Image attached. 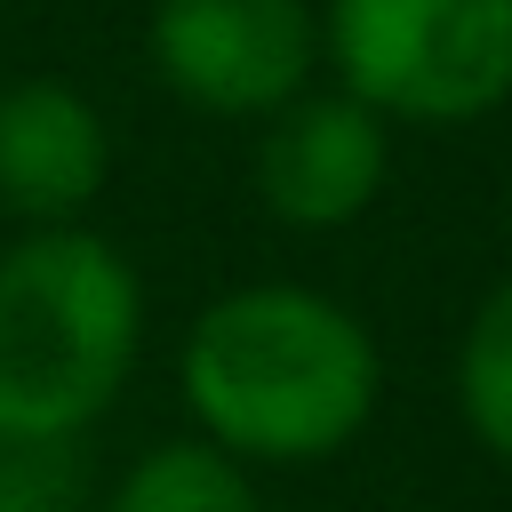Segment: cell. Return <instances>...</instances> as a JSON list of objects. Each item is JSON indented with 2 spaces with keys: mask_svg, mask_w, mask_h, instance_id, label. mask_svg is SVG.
Returning a JSON list of instances; mask_svg holds the SVG:
<instances>
[{
  "mask_svg": "<svg viewBox=\"0 0 512 512\" xmlns=\"http://www.w3.org/2000/svg\"><path fill=\"white\" fill-rule=\"evenodd\" d=\"M112 512H256V488H248V472H240L224 448L176 440V448L144 456V464L120 480Z\"/></svg>",
  "mask_w": 512,
  "mask_h": 512,
  "instance_id": "cell-7",
  "label": "cell"
},
{
  "mask_svg": "<svg viewBox=\"0 0 512 512\" xmlns=\"http://www.w3.org/2000/svg\"><path fill=\"white\" fill-rule=\"evenodd\" d=\"M144 336L136 272L72 224H48L0 256V440L80 432L128 376Z\"/></svg>",
  "mask_w": 512,
  "mask_h": 512,
  "instance_id": "cell-2",
  "label": "cell"
},
{
  "mask_svg": "<svg viewBox=\"0 0 512 512\" xmlns=\"http://www.w3.org/2000/svg\"><path fill=\"white\" fill-rule=\"evenodd\" d=\"M184 400L224 456H328L376 408L368 328L312 288H240L184 336Z\"/></svg>",
  "mask_w": 512,
  "mask_h": 512,
  "instance_id": "cell-1",
  "label": "cell"
},
{
  "mask_svg": "<svg viewBox=\"0 0 512 512\" xmlns=\"http://www.w3.org/2000/svg\"><path fill=\"white\" fill-rule=\"evenodd\" d=\"M384 184V120L360 96H296L272 112L256 152V192L280 224H352Z\"/></svg>",
  "mask_w": 512,
  "mask_h": 512,
  "instance_id": "cell-5",
  "label": "cell"
},
{
  "mask_svg": "<svg viewBox=\"0 0 512 512\" xmlns=\"http://www.w3.org/2000/svg\"><path fill=\"white\" fill-rule=\"evenodd\" d=\"M320 56V24L304 0H160L152 8V64L192 112H280L304 96Z\"/></svg>",
  "mask_w": 512,
  "mask_h": 512,
  "instance_id": "cell-4",
  "label": "cell"
},
{
  "mask_svg": "<svg viewBox=\"0 0 512 512\" xmlns=\"http://www.w3.org/2000/svg\"><path fill=\"white\" fill-rule=\"evenodd\" d=\"M104 184V120L72 80L0 88V208L24 224H72Z\"/></svg>",
  "mask_w": 512,
  "mask_h": 512,
  "instance_id": "cell-6",
  "label": "cell"
},
{
  "mask_svg": "<svg viewBox=\"0 0 512 512\" xmlns=\"http://www.w3.org/2000/svg\"><path fill=\"white\" fill-rule=\"evenodd\" d=\"M320 32L376 120H480L512 96V0H328Z\"/></svg>",
  "mask_w": 512,
  "mask_h": 512,
  "instance_id": "cell-3",
  "label": "cell"
},
{
  "mask_svg": "<svg viewBox=\"0 0 512 512\" xmlns=\"http://www.w3.org/2000/svg\"><path fill=\"white\" fill-rule=\"evenodd\" d=\"M456 392H464L472 432L496 456H512V280L480 304V320L464 336V360H456Z\"/></svg>",
  "mask_w": 512,
  "mask_h": 512,
  "instance_id": "cell-8",
  "label": "cell"
}]
</instances>
